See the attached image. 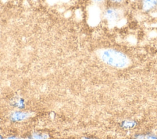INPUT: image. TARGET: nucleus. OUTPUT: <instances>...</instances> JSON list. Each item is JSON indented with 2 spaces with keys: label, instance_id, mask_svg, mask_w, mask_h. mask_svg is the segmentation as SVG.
<instances>
[{
  "label": "nucleus",
  "instance_id": "nucleus-3",
  "mask_svg": "<svg viewBox=\"0 0 157 139\" xmlns=\"http://www.w3.org/2000/svg\"><path fill=\"white\" fill-rule=\"evenodd\" d=\"M141 7L145 12H151L157 9V0H142Z\"/></svg>",
  "mask_w": 157,
  "mask_h": 139
},
{
  "label": "nucleus",
  "instance_id": "nucleus-2",
  "mask_svg": "<svg viewBox=\"0 0 157 139\" xmlns=\"http://www.w3.org/2000/svg\"><path fill=\"white\" fill-rule=\"evenodd\" d=\"M124 12L118 5L110 4L103 12L104 18L109 23H114L120 21L123 16Z\"/></svg>",
  "mask_w": 157,
  "mask_h": 139
},
{
  "label": "nucleus",
  "instance_id": "nucleus-4",
  "mask_svg": "<svg viewBox=\"0 0 157 139\" xmlns=\"http://www.w3.org/2000/svg\"><path fill=\"white\" fill-rule=\"evenodd\" d=\"M31 116V114L28 112L17 111L12 113L11 119L12 121H20L28 118Z\"/></svg>",
  "mask_w": 157,
  "mask_h": 139
},
{
  "label": "nucleus",
  "instance_id": "nucleus-12",
  "mask_svg": "<svg viewBox=\"0 0 157 139\" xmlns=\"http://www.w3.org/2000/svg\"><path fill=\"white\" fill-rule=\"evenodd\" d=\"M0 139H2V137L1 135H0Z\"/></svg>",
  "mask_w": 157,
  "mask_h": 139
},
{
  "label": "nucleus",
  "instance_id": "nucleus-7",
  "mask_svg": "<svg viewBox=\"0 0 157 139\" xmlns=\"http://www.w3.org/2000/svg\"><path fill=\"white\" fill-rule=\"evenodd\" d=\"M111 4H114V5H119L121 4L124 0H107Z\"/></svg>",
  "mask_w": 157,
  "mask_h": 139
},
{
  "label": "nucleus",
  "instance_id": "nucleus-11",
  "mask_svg": "<svg viewBox=\"0 0 157 139\" xmlns=\"http://www.w3.org/2000/svg\"><path fill=\"white\" fill-rule=\"evenodd\" d=\"M84 139H94V138H85Z\"/></svg>",
  "mask_w": 157,
  "mask_h": 139
},
{
  "label": "nucleus",
  "instance_id": "nucleus-10",
  "mask_svg": "<svg viewBox=\"0 0 157 139\" xmlns=\"http://www.w3.org/2000/svg\"><path fill=\"white\" fill-rule=\"evenodd\" d=\"M6 139H20V138H18V137H10L7 138Z\"/></svg>",
  "mask_w": 157,
  "mask_h": 139
},
{
  "label": "nucleus",
  "instance_id": "nucleus-9",
  "mask_svg": "<svg viewBox=\"0 0 157 139\" xmlns=\"http://www.w3.org/2000/svg\"><path fill=\"white\" fill-rule=\"evenodd\" d=\"M145 139H157V135L154 134H150L145 137Z\"/></svg>",
  "mask_w": 157,
  "mask_h": 139
},
{
  "label": "nucleus",
  "instance_id": "nucleus-5",
  "mask_svg": "<svg viewBox=\"0 0 157 139\" xmlns=\"http://www.w3.org/2000/svg\"><path fill=\"white\" fill-rule=\"evenodd\" d=\"M121 126H122L123 128L131 129V128L134 127L136 126V123L134 121H130V120L127 121L126 120V121H124L122 123Z\"/></svg>",
  "mask_w": 157,
  "mask_h": 139
},
{
  "label": "nucleus",
  "instance_id": "nucleus-8",
  "mask_svg": "<svg viewBox=\"0 0 157 139\" xmlns=\"http://www.w3.org/2000/svg\"><path fill=\"white\" fill-rule=\"evenodd\" d=\"M93 3L96 4H102L106 0H91Z\"/></svg>",
  "mask_w": 157,
  "mask_h": 139
},
{
  "label": "nucleus",
  "instance_id": "nucleus-1",
  "mask_svg": "<svg viewBox=\"0 0 157 139\" xmlns=\"http://www.w3.org/2000/svg\"><path fill=\"white\" fill-rule=\"evenodd\" d=\"M99 56L104 63L113 68H124L130 64V59L124 53L114 49H104Z\"/></svg>",
  "mask_w": 157,
  "mask_h": 139
},
{
  "label": "nucleus",
  "instance_id": "nucleus-6",
  "mask_svg": "<svg viewBox=\"0 0 157 139\" xmlns=\"http://www.w3.org/2000/svg\"><path fill=\"white\" fill-rule=\"evenodd\" d=\"M32 139H47L48 136L46 134L35 132L33 133L31 135Z\"/></svg>",
  "mask_w": 157,
  "mask_h": 139
}]
</instances>
